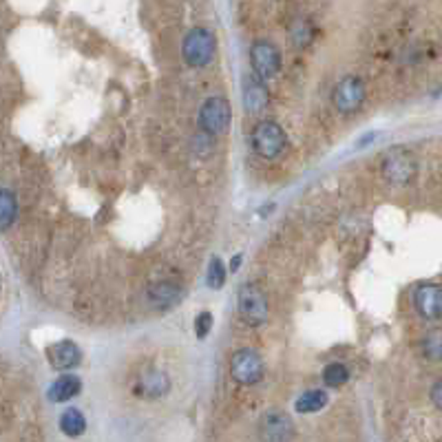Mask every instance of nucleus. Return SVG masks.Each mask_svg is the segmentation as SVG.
I'll use <instances>...</instances> for the list:
<instances>
[{
	"label": "nucleus",
	"instance_id": "obj_1",
	"mask_svg": "<svg viewBox=\"0 0 442 442\" xmlns=\"http://www.w3.org/2000/svg\"><path fill=\"white\" fill-rule=\"evenodd\" d=\"M217 51V40L215 36L204 29V27H195L186 34L184 42H181V56L186 60V64L193 66V69H199V66H206L208 62L213 60Z\"/></svg>",
	"mask_w": 442,
	"mask_h": 442
},
{
	"label": "nucleus",
	"instance_id": "obj_2",
	"mask_svg": "<svg viewBox=\"0 0 442 442\" xmlns=\"http://www.w3.org/2000/svg\"><path fill=\"white\" fill-rule=\"evenodd\" d=\"M252 149L263 159H276L288 146V137L276 122H259L252 131Z\"/></svg>",
	"mask_w": 442,
	"mask_h": 442
},
{
	"label": "nucleus",
	"instance_id": "obj_3",
	"mask_svg": "<svg viewBox=\"0 0 442 442\" xmlns=\"http://www.w3.org/2000/svg\"><path fill=\"white\" fill-rule=\"evenodd\" d=\"M416 157L407 149H391L383 159V177L393 186L409 184L416 177Z\"/></svg>",
	"mask_w": 442,
	"mask_h": 442
},
{
	"label": "nucleus",
	"instance_id": "obj_4",
	"mask_svg": "<svg viewBox=\"0 0 442 442\" xmlns=\"http://www.w3.org/2000/svg\"><path fill=\"white\" fill-rule=\"evenodd\" d=\"M230 102L221 96H213L199 109V126L208 135H221L230 126Z\"/></svg>",
	"mask_w": 442,
	"mask_h": 442
},
{
	"label": "nucleus",
	"instance_id": "obj_5",
	"mask_svg": "<svg viewBox=\"0 0 442 442\" xmlns=\"http://www.w3.org/2000/svg\"><path fill=\"white\" fill-rule=\"evenodd\" d=\"M250 64L261 80H270L281 71V54L272 42L257 40L250 46Z\"/></svg>",
	"mask_w": 442,
	"mask_h": 442
},
{
	"label": "nucleus",
	"instance_id": "obj_6",
	"mask_svg": "<svg viewBox=\"0 0 442 442\" xmlns=\"http://www.w3.org/2000/svg\"><path fill=\"white\" fill-rule=\"evenodd\" d=\"M230 374L239 385H257L263 378V361L254 350H239L230 361Z\"/></svg>",
	"mask_w": 442,
	"mask_h": 442
},
{
	"label": "nucleus",
	"instance_id": "obj_7",
	"mask_svg": "<svg viewBox=\"0 0 442 442\" xmlns=\"http://www.w3.org/2000/svg\"><path fill=\"white\" fill-rule=\"evenodd\" d=\"M239 312L248 325H263L268 321V298L252 283L239 288Z\"/></svg>",
	"mask_w": 442,
	"mask_h": 442
},
{
	"label": "nucleus",
	"instance_id": "obj_8",
	"mask_svg": "<svg viewBox=\"0 0 442 442\" xmlns=\"http://www.w3.org/2000/svg\"><path fill=\"white\" fill-rule=\"evenodd\" d=\"M365 82L358 76H345L332 91V102L341 113H354L365 102Z\"/></svg>",
	"mask_w": 442,
	"mask_h": 442
},
{
	"label": "nucleus",
	"instance_id": "obj_9",
	"mask_svg": "<svg viewBox=\"0 0 442 442\" xmlns=\"http://www.w3.org/2000/svg\"><path fill=\"white\" fill-rule=\"evenodd\" d=\"M413 306L423 318L438 321L442 318V286L421 283L413 290Z\"/></svg>",
	"mask_w": 442,
	"mask_h": 442
},
{
	"label": "nucleus",
	"instance_id": "obj_10",
	"mask_svg": "<svg viewBox=\"0 0 442 442\" xmlns=\"http://www.w3.org/2000/svg\"><path fill=\"white\" fill-rule=\"evenodd\" d=\"M263 82L266 80H261L257 74H250L243 78V106L248 113H261L268 109L270 96Z\"/></svg>",
	"mask_w": 442,
	"mask_h": 442
},
{
	"label": "nucleus",
	"instance_id": "obj_11",
	"mask_svg": "<svg viewBox=\"0 0 442 442\" xmlns=\"http://www.w3.org/2000/svg\"><path fill=\"white\" fill-rule=\"evenodd\" d=\"M80 361H82V352L74 341H60L49 347V363L58 371L76 369Z\"/></svg>",
	"mask_w": 442,
	"mask_h": 442
},
{
	"label": "nucleus",
	"instance_id": "obj_12",
	"mask_svg": "<svg viewBox=\"0 0 442 442\" xmlns=\"http://www.w3.org/2000/svg\"><path fill=\"white\" fill-rule=\"evenodd\" d=\"M135 389L146 398H159L171 389V378L166 371H161V369H146L139 374Z\"/></svg>",
	"mask_w": 442,
	"mask_h": 442
},
{
	"label": "nucleus",
	"instance_id": "obj_13",
	"mask_svg": "<svg viewBox=\"0 0 442 442\" xmlns=\"http://www.w3.org/2000/svg\"><path fill=\"white\" fill-rule=\"evenodd\" d=\"M261 436L266 440H288L292 438V421L283 411L270 409L261 418Z\"/></svg>",
	"mask_w": 442,
	"mask_h": 442
},
{
	"label": "nucleus",
	"instance_id": "obj_14",
	"mask_svg": "<svg viewBox=\"0 0 442 442\" xmlns=\"http://www.w3.org/2000/svg\"><path fill=\"white\" fill-rule=\"evenodd\" d=\"M82 389V381L74 374H64L58 381H54V385L49 387V401L51 403H66L74 396H78Z\"/></svg>",
	"mask_w": 442,
	"mask_h": 442
},
{
	"label": "nucleus",
	"instance_id": "obj_15",
	"mask_svg": "<svg viewBox=\"0 0 442 442\" xmlns=\"http://www.w3.org/2000/svg\"><path fill=\"white\" fill-rule=\"evenodd\" d=\"M179 296H181V290L175 283H155L149 290V301H151V306L157 308V310L175 306L179 301Z\"/></svg>",
	"mask_w": 442,
	"mask_h": 442
},
{
	"label": "nucleus",
	"instance_id": "obj_16",
	"mask_svg": "<svg viewBox=\"0 0 442 442\" xmlns=\"http://www.w3.org/2000/svg\"><path fill=\"white\" fill-rule=\"evenodd\" d=\"M325 403H328V393H325L323 389H310L306 393H301L294 407L301 413H316L325 407Z\"/></svg>",
	"mask_w": 442,
	"mask_h": 442
},
{
	"label": "nucleus",
	"instance_id": "obj_17",
	"mask_svg": "<svg viewBox=\"0 0 442 442\" xmlns=\"http://www.w3.org/2000/svg\"><path fill=\"white\" fill-rule=\"evenodd\" d=\"M60 429H62L66 436H71V438L84 433V429H86V418H84V413H82L80 409H76V407L62 411V416H60Z\"/></svg>",
	"mask_w": 442,
	"mask_h": 442
},
{
	"label": "nucleus",
	"instance_id": "obj_18",
	"mask_svg": "<svg viewBox=\"0 0 442 442\" xmlns=\"http://www.w3.org/2000/svg\"><path fill=\"white\" fill-rule=\"evenodd\" d=\"M16 215H18L16 195L7 189H0V230L11 228V223L16 221Z\"/></svg>",
	"mask_w": 442,
	"mask_h": 442
},
{
	"label": "nucleus",
	"instance_id": "obj_19",
	"mask_svg": "<svg viewBox=\"0 0 442 442\" xmlns=\"http://www.w3.org/2000/svg\"><path fill=\"white\" fill-rule=\"evenodd\" d=\"M347 381H350V369H347L343 363H330L323 369V383L330 389H338L343 387Z\"/></svg>",
	"mask_w": 442,
	"mask_h": 442
},
{
	"label": "nucleus",
	"instance_id": "obj_20",
	"mask_svg": "<svg viewBox=\"0 0 442 442\" xmlns=\"http://www.w3.org/2000/svg\"><path fill=\"white\" fill-rule=\"evenodd\" d=\"M423 354L429 361H442V328H433L425 334Z\"/></svg>",
	"mask_w": 442,
	"mask_h": 442
},
{
	"label": "nucleus",
	"instance_id": "obj_21",
	"mask_svg": "<svg viewBox=\"0 0 442 442\" xmlns=\"http://www.w3.org/2000/svg\"><path fill=\"white\" fill-rule=\"evenodd\" d=\"M206 281H208V286H211L213 290H221V288H223V283H226V268H223V263H221L219 257H213V259H211Z\"/></svg>",
	"mask_w": 442,
	"mask_h": 442
},
{
	"label": "nucleus",
	"instance_id": "obj_22",
	"mask_svg": "<svg viewBox=\"0 0 442 442\" xmlns=\"http://www.w3.org/2000/svg\"><path fill=\"white\" fill-rule=\"evenodd\" d=\"M211 328H213V314L211 312L197 314V318H195V334H197V338H206L208 334H211Z\"/></svg>",
	"mask_w": 442,
	"mask_h": 442
},
{
	"label": "nucleus",
	"instance_id": "obj_23",
	"mask_svg": "<svg viewBox=\"0 0 442 442\" xmlns=\"http://www.w3.org/2000/svg\"><path fill=\"white\" fill-rule=\"evenodd\" d=\"M431 403L442 411V378H438L431 387Z\"/></svg>",
	"mask_w": 442,
	"mask_h": 442
},
{
	"label": "nucleus",
	"instance_id": "obj_24",
	"mask_svg": "<svg viewBox=\"0 0 442 442\" xmlns=\"http://www.w3.org/2000/svg\"><path fill=\"white\" fill-rule=\"evenodd\" d=\"M239 263H241V254H237V257L230 261V270H232V272H237V270H239Z\"/></svg>",
	"mask_w": 442,
	"mask_h": 442
}]
</instances>
